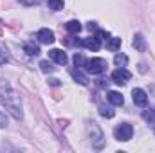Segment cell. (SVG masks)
Instances as JSON below:
<instances>
[{"mask_svg":"<svg viewBox=\"0 0 155 153\" xmlns=\"http://www.w3.org/2000/svg\"><path fill=\"white\" fill-rule=\"evenodd\" d=\"M0 101H2V105H4V108L13 115L16 121H22V119H24L20 94H18V92L11 86V83L5 81V79H0Z\"/></svg>","mask_w":155,"mask_h":153,"instance_id":"1","label":"cell"},{"mask_svg":"<svg viewBox=\"0 0 155 153\" xmlns=\"http://www.w3.org/2000/svg\"><path fill=\"white\" fill-rule=\"evenodd\" d=\"M87 135H88V139L96 150H101L105 146V135H103V130L99 128L97 122L87 121Z\"/></svg>","mask_w":155,"mask_h":153,"instance_id":"2","label":"cell"},{"mask_svg":"<svg viewBox=\"0 0 155 153\" xmlns=\"http://www.w3.org/2000/svg\"><path fill=\"white\" fill-rule=\"evenodd\" d=\"M83 69L90 74H101V72L107 70V61L103 58H92V60H87Z\"/></svg>","mask_w":155,"mask_h":153,"instance_id":"3","label":"cell"},{"mask_svg":"<svg viewBox=\"0 0 155 153\" xmlns=\"http://www.w3.org/2000/svg\"><path fill=\"white\" fill-rule=\"evenodd\" d=\"M114 135H116L117 141H123V142H126V141H130V139H132V135H134V128H132V124H128V122H123V124H119V126L116 128Z\"/></svg>","mask_w":155,"mask_h":153,"instance_id":"4","label":"cell"},{"mask_svg":"<svg viewBox=\"0 0 155 153\" xmlns=\"http://www.w3.org/2000/svg\"><path fill=\"white\" fill-rule=\"evenodd\" d=\"M130 77H132V74L124 67H119V69H116L112 72V79H114V83H117V85H124L126 81H130Z\"/></svg>","mask_w":155,"mask_h":153,"instance_id":"5","label":"cell"},{"mask_svg":"<svg viewBox=\"0 0 155 153\" xmlns=\"http://www.w3.org/2000/svg\"><path fill=\"white\" fill-rule=\"evenodd\" d=\"M132 97H134V103L137 106H141V108H144L148 105V96H146V92L143 88H134L132 90Z\"/></svg>","mask_w":155,"mask_h":153,"instance_id":"6","label":"cell"},{"mask_svg":"<svg viewBox=\"0 0 155 153\" xmlns=\"http://www.w3.org/2000/svg\"><path fill=\"white\" fill-rule=\"evenodd\" d=\"M49 58H51L54 63H58V65H67V61H69L67 54H65L63 50H60V49H52V50H49Z\"/></svg>","mask_w":155,"mask_h":153,"instance_id":"7","label":"cell"},{"mask_svg":"<svg viewBox=\"0 0 155 153\" xmlns=\"http://www.w3.org/2000/svg\"><path fill=\"white\" fill-rule=\"evenodd\" d=\"M36 38H38V41L43 43V45H51V43L54 41V33H52L51 29H40L38 34H36Z\"/></svg>","mask_w":155,"mask_h":153,"instance_id":"8","label":"cell"},{"mask_svg":"<svg viewBox=\"0 0 155 153\" xmlns=\"http://www.w3.org/2000/svg\"><path fill=\"white\" fill-rule=\"evenodd\" d=\"M134 47H135V50H139V52H144V50H146V40H144V36H143L141 33H137V34L134 36Z\"/></svg>","mask_w":155,"mask_h":153,"instance_id":"9","label":"cell"},{"mask_svg":"<svg viewBox=\"0 0 155 153\" xmlns=\"http://www.w3.org/2000/svg\"><path fill=\"white\" fill-rule=\"evenodd\" d=\"M83 47H87L88 50H99V47H101V41L96 38V36H92V38L83 40Z\"/></svg>","mask_w":155,"mask_h":153,"instance_id":"10","label":"cell"},{"mask_svg":"<svg viewBox=\"0 0 155 153\" xmlns=\"http://www.w3.org/2000/svg\"><path fill=\"white\" fill-rule=\"evenodd\" d=\"M107 97H108V101H110L114 106H123V103H124V97H123L119 92H114V90H112V92H108V96H107Z\"/></svg>","mask_w":155,"mask_h":153,"instance_id":"11","label":"cell"},{"mask_svg":"<svg viewBox=\"0 0 155 153\" xmlns=\"http://www.w3.org/2000/svg\"><path fill=\"white\" fill-rule=\"evenodd\" d=\"M71 74H72V77H74V81H78L79 85H88V77H87V74H83L79 69L71 70Z\"/></svg>","mask_w":155,"mask_h":153,"instance_id":"12","label":"cell"},{"mask_svg":"<svg viewBox=\"0 0 155 153\" xmlns=\"http://www.w3.org/2000/svg\"><path fill=\"white\" fill-rule=\"evenodd\" d=\"M24 50L27 52V56H38V54H40L38 45H35V43H31V41L24 43Z\"/></svg>","mask_w":155,"mask_h":153,"instance_id":"13","label":"cell"},{"mask_svg":"<svg viewBox=\"0 0 155 153\" xmlns=\"http://www.w3.org/2000/svg\"><path fill=\"white\" fill-rule=\"evenodd\" d=\"M107 49L112 50V52L119 50L121 49V38H108L107 40Z\"/></svg>","mask_w":155,"mask_h":153,"instance_id":"14","label":"cell"},{"mask_svg":"<svg viewBox=\"0 0 155 153\" xmlns=\"http://www.w3.org/2000/svg\"><path fill=\"white\" fill-rule=\"evenodd\" d=\"M67 31H69L71 34H78V33L81 31V24H79L78 20H71V22L67 24Z\"/></svg>","mask_w":155,"mask_h":153,"instance_id":"15","label":"cell"},{"mask_svg":"<svg viewBox=\"0 0 155 153\" xmlns=\"http://www.w3.org/2000/svg\"><path fill=\"white\" fill-rule=\"evenodd\" d=\"M40 69H41L45 74H51V72H54V70H56V67H52V63H51V61H47V60H41V61H40Z\"/></svg>","mask_w":155,"mask_h":153,"instance_id":"16","label":"cell"},{"mask_svg":"<svg viewBox=\"0 0 155 153\" xmlns=\"http://www.w3.org/2000/svg\"><path fill=\"white\" fill-rule=\"evenodd\" d=\"M143 119L148 122V124H155V110H144L143 112Z\"/></svg>","mask_w":155,"mask_h":153,"instance_id":"17","label":"cell"},{"mask_svg":"<svg viewBox=\"0 0 155 153\" xmlns=\"http://www.w3.org/2000/svg\"><path fill=\"white\" fill-rule=\"evenodd\" d=\"M114 63H116L117 67H124V65L128 63V56H126V54H116Z\"/></svg>","mask_w":155,"mask_h":153,"instance_id":"18","label":"cell"},{"mask_svg":"<svg viewBox=\"0 0 155 153\" xmlns=\"http://www.w3.org/2000/svg\"><path fill=\"white\" fill-rule=\"evenodd\" d=\"M47 4H49V7L54 9V11L63 9V0H47Z\"/></svg>","mask_w":155,"mask_h":153,"instance_id":"19","label":"cell"},{"mask_svg":"<svg viewBox=\"0 0 155 153\" xmlns=\"http://www.w3.org/2000/svg\"><path fill=\"white\" fill-rule=\"evenodd\" d=\"M74 63H76V67H85V63H87V60L83 58V54H74Z\"/></svg>","mask_w":155,"mask_h":153,"instance_id":"20","label":"cell"},{"mask_svg":"<svg viewBox=\"0 0 155 153\" xmlns=\"http://www.w3.org/2000/svg\"><path fill=\"white\" fill-rule=\"evenodd\" d=\"M99 114L103 115V117H107V119H112V117L116 115V112L110 110V108H99Z\"/></svg>","mask_w":155,"mask_h":153,"instance_id":"21","label":"cell"},{"mask_svg":"<svg viewBox=\"0 0 155 153\" xmlns=\"http://www.w3.org/2000/svg\"><path fill=\"white\" fill-rule=\"evenodd\" d=\"M96 38L99 40V41H107L110 36H108V33H105V31H97V33H96Z\"/></svg>","mask_w":155,"mask_h":153,"instance_id":"22","label":"cell"},{"mask_svg":"<svg viewBox=\"0 0 155 153\" xmlns=\"http://www.w3.org/2000/svg\"><path fill=\"white\" fill-rule=\"evenodd\" d=\"M18 2L29 7V5H38V4H40V2H41V0H18Z\"/></svg>","mask_w":155,"mask_h":153,"instance_id":"23","label":"cell"},{"mask_svg":"<svg viewBox=\"0 0 155 153\" xmlns=\"http://www.w3.org/2000/svg\"><path fill=\"white\" fill-rule=\"evenodd\" d=\"M7 61H9V56H7V54L0 49V65H5Z\"/></svg>","mask_w":155,"mask_h":153,"instance_id":"24","label":"cell"},{"mask_svg":"<svg viewBox=\"0 0 155 153\" xmlns=\"http://www.w3.org/2000/svg\"><path fill=\"white\" fill-rule=\"evenodd\" d=\"M5 126H7V117H5V114L0 112V128H5Z\"/></svg>","mask_w":155,"mask_h":153,"instance_id":"25","label":"cell"},{"mask_svg":"<svg viewBox=\"0 0 155 153\" xmlns=\"http://www.w3.org/2000/svg\"><path fill=\"white\" fill-rule=\"evenodd\" d=\"M49 83H51L52 86H58V85H60V79H49Z\"/></svg>","mask_w":155,"mask_h":153,"instance_id":"26","label":"cell"}]
</instances>
